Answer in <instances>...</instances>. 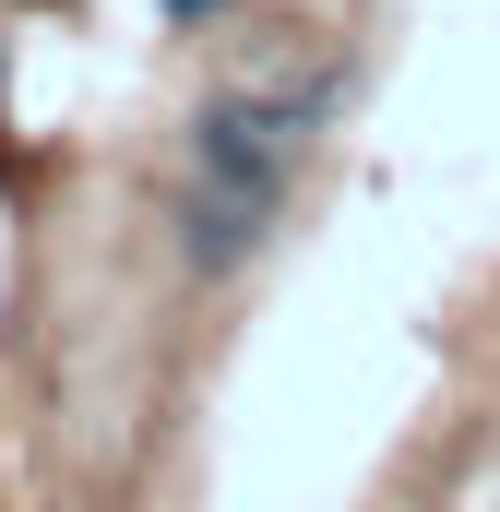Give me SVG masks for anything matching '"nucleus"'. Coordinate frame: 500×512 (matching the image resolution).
<instances>
[{"instance_id": "nucleus-2", "label": "nucleus", "mask_w": 500, "mask_h": 512, "mask_svg": "<svg viewBox=\"0 0 500 512\" xmlns=\"http://www.w3.org/2000/svg\"><path fill=\"white\" fill-rule=\"evenodd\" d=\"M167 12H179V24H203V12H227V0H167Z\"/></svg>"}, {"instance_id": "nucleus-1", "label": "nucleus", "mask_w": 500, "mask_h": 512, "mask_svg": "<svg viewBox=\"0 0 500 512\" xmlns=\"http://www.w3.org/2000/svg\"><path fill=\"white\" fill-rule=\"evenodd\" d=\"M262 239H274V203L215 191V179H191V191H179V262H191V274H239Z\"/></svg>"}]
</instances>
